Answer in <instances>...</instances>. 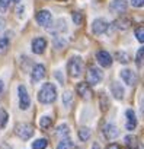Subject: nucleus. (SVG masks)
Returning <instances> with one entry per match:
<instances>
[{
    "label": "nucleus",
    "mask_w": 144,
    "mask_h": 149,
    "mask_svg": "<svg viewBox=\"0 0 144 149\" xmlns=\"http://www.w3.org/2000/svg\"><path fill=\"white\" fill-rule=\"evenodd\" d=\"M63 101H64V105L71 104V101H73V94H71L70 91H65V92L63 94Z\"/></svg>",
    "instance_id": "4be33fe9"
},
{
    "label": "nucleus",
    "mask_w": 144,
    "mask_h": 149,
    "mask_svg": "<svg viewBox=\"0 0 144 149\" xmlns=\"http://www.w3.org/2000/svg\"><path fill=\"white\" fill-rule=\"evenodd\" d=\"M106 149H119V146H118L116 143H112V145H109Z\"/></svg>",
    "instance_id": "473e14b6"
},
{
    "label": "nucleus",
    "mask_w": 144,
    "mask_h": 149,
    "mask_svg": "<svg viewBox=\"0 0 144 149\" xmlns=\"http://www.w3.org/2000/svg\"><path fill=\"white\" fill-rule=\"evenodd\" d=\"M106 28H108V24H106L105 19H95L93 24H92V31H93V34H96V35L103 34V32L106 31Z\"/></svg>",
    "instance_id": "9b49d317"
},
{
    "label": "nucleus",
    "mask_w": 144,
    "mask_h": 149,
    "mask_svg": "<svg viewBox=\"0 0 144 149\" xmlns=\"http://www.w3.org/2000/svg\"><path fill=\"white\" fill-rule=\"evenodd\" d=\"M18 92H19V107L22 110H28L29 105H31V100H29V95L26 92V88L23 85H19Z\"/></svg>",
    "instance_id": "39448f33"
},
{
    "label": "nucleus",
    "mask_w": 144,
    "mask_h": 149,
    "mask_svg": "<svg viewBox=\"0 0 144 149\" xmlns=\"http://www.w3.org/2000/svg\"><path fill=\"white\" fill-rule=\"evenodd\" d=\"M143 54H144V50L143 48H140L138 50V53H137V66L138 67H143Z\"/></svg>",
    "instance_id": "a878e982"
},
{
    "label": "nucleus",
    "mask_w": 144,
    "mask_h": 149,
    "mask_svg": "<svg viewBox=\"0 0 144 149\" xmlns=\"http://www.w3.org/2000/svg\"><path fill=\"white\" fill-rule=\"evenodd\" d=\"M8 123V113L5 110H0V129H3Z\"/></svg>",
    "instance_id": "412c9836"
},
{
    "label": "nucleus",
    "mask_w": 144,
    "mask_h": 149,
    "mask_svg": "<svg viewBox=\"0 0 144 149\" xmlns=\"http://www.w3.org/2000/svg\"><path fill=\"white\" fill-rule=\"evenodd\" d=\"M71 148H73V142L70 140V137H64L57 145V149H71Z\"/></svg>",
    "instance_id": "6ab92c4d"
},
{
    "label": "nucleus",
    "mask_w": 144,
    "mask_h": 149,
    "mask_svg": "<svg viewBox=\"0 0 144 149\" xmlns=\"http://www.w3.org/2000/svg\"><path fill=\"white\" fill-rule=\"evenodd\" d=\"M68 133H70V129L67 126H60L58 130H57V134H60V136H64V134H68Z\"/></svg>",
    "instance_id": "cd10ccee"
},
{
    "label": "nucleus",
    "mask_w": 144,
    "mask_h": 149,
    "mask_svg": "<svg viewBox=\"0 0 144 149\" xmlns=\"http://www.w3.org/2000/svg\"><path fill=\"white\" fill-rule=\"evenodd\" d=\"M96 60H98V63H99L101 66H103V67H109V66L112 64V57H111V54H109L108 51H105V50H101V51L96 53Z\"/></svg>",
    "instance_id": "1a4fd4ad"
},
{
    "label": "nucleus",
    "mask_w": 144,
    "mask_h": 149,
    "mask_svg": "<svg viewBox=\"0 0 144 149\" xmlns=\"http://www.w3.org/2000/svg\"><path fill=\"white\" fill-rule=\"evenodd\" d=\"M121 78H122V81L127 84V85H130V86H132V85H135L137 84V74H135V72H132V70H130V69H124V70H121Z\"/></svg>",
    "instance_id": "423d86ee"
},
{
    "label": "nucleus",
    "mask_w": 144,
    "mask_h": 149,
    "mask_svg": "<svg viewBox=\"0 0 144 149\" xmlns=\"http://www.w3.org/2000/svg\"><path fill=\"white\" fill-rule=\"evenodd\" d=\"M39 124H41V127H42V129H48V127L51 126V118H50V117H47V116H44V117L41 118Z\"/></svg>",
    "instance_id": "5701e85b"
},
{
    "label": "nucleus",
    "mask_w": 144,
    "mask_h": 149,
    "mask_svg": "<svg viewBox=\"0 0 144 149\" xmlns=\"http://www.w3.org/2000/svg\"><path fill=\"white\" fill-rule=\"evenodd\" d=\"M135 38H137L141 44L144 42V29H143V26H140V28L135 31Z\"/></svg>",
    "instance_id": "b1692460"
},
{
    "label": "nucleus",
    "mask_w": 144,
    "mask_h": 149,
    "mask_svg": "<svg viewBox=\"0 0 144 149\" xmlns=\"http://www.w3.org/2000/svg\"><path fill=\"white\" fill-rule=\"evenodd\" d=\"M77 92H79V95H80L83 100H89V98L92 97V92H90L89 85H88L86 82H80V84L77 85Z\"/></svg>",
    "instance_id": "4468645a"
},
{
    "label": "nucleus",
    "mask_w": 144,
    "mask_h": 149,
    "mask_svg": "<svg viewBox=\"0 0 144 149\" xmlns=\"http://www.w3.org/2000/svg\"><path fill=\"white\" fill-rule=\"evenodd\" d=\"M102 81V72L98 67H89L86 73V84L89 86H95Z\"/></svg>",
    "instance_id": "7ed1b4c3"
},
{
    "label": "nucleus",
    "mask_w": 144,
    "mask_h": 149,
    "mask_svg": "<svg viewBox=\"0 0 144 149\" xmlns=\"http://www.w3.org/2000/svg\"><path fill=\"white\" fill-rule=\"evenodd\" d=\"M37 22L41 25V26H50L51 22H52V16L48 10H39L38 15H37Z\"/></svg>",
    "instance_id": "6e6552de"
},
{
    "label": "nucleus",
    "mask_w": 144,
    "mask_h": 149,
    "mask_svg": "<svg viewBox=\"0 0 144 149\" xmlns=\"http://www.w3.org/2000/svg\"><path fill=\"white\" fill-rule=\"evenodd\" d=\"M57 98V89L52 84H45L38 92V101L41 104H51Z\"/></svg>",
    "instance_id": "f257e3e1"
},
{
    "label": "nucleus",
    "mask_w": 144,
    "mask_h": 149,
    "mask_svg": "<svg viewBox=\"0 0 144 149\" xmlns=\"http://www.w3.org/2000/svg\"><path fill=\"white\" fill-rule=\"evenodd\" d=\"M44 78H45V67H44L42 64H35L34 69H32V74H31L32 84L41 82Z\"/></svg>",
    "instance_id": "0eeeda50"
},
{
    "label": "nucleus",
    "mask_w": 144,
    "mask_h": 149,
    "mask_svg": "<svg viewBox=\"0 0 144 149\" xmlns=\"http://www.w3.org/2000/svg\"><path fill=\"white\" fill-rule=\"evenodd\" d=\"M15 132H16V134H18L21 139L28 140V139H31L32 134H34V127H32L31 124L22 123V124H18V126H16Z\"/></svg>",
    "instance_id": "20e7f679"
},
{
    "label": "nucleus",
    "mask_w": 144,
    "mask_h": 149,
    "mask_svg": "<svg viewBox=\"0 0 144 149\" xmlns=\"http://www.w3.org/2000/svg\"><path fill=\"white\" fill-rule=\"evenodd\" d=\"M22 13H23V6H22V8H18V15L21 16Z\"/></svg>",
    "instance_id": "f704fd0d"
},
{
    "label": "nucleus",
    "mask_w": 144,
    "mask_h": 149,
    "mask_svg": "<svg viewBox=\"0 0 144 149\" xmlns=\"http://www.w3.org/2000/svg\"><path fill=\"white\" fill-rule=\"evenodd\" d=\"M3 89H5V85H3V82H2V81H0V95H2Z\"/></svg>",
    "instance_id": "72a5a7b5"
},
{
    "label": "nucleus",
    "mask_w": 144,
    "mask_h": 149,
    "mask_svg": "<svg viewBox=\"0 0 144 149\" xmlns=\"http://www.w3.org/2000/svg\"><path fill=\"white\" fill-rule=\"evenodd\" d=\"M73 19H74V24H80V21H82V16H80L79 13H73Z\"/></svg>",
    "instance_id": "7c9ffc66"
},
{
    "label": "nucleus",
    "mask_w": 144,
    "mask_h": 149,
    "mask_svg": "<svg viewBox=\"0 0 144 149\" xmlns=\"http://www.w3.org/2000/svg\"><path fill=\"white\" fill-rule=\"evenodd\" d=\"M116 57H119L118 60L121 61V63H128V54H125V53H121V51H118L116 54H115Z\"/></svg>",
    "instance_id": "bb28decb"
},
{
    "label": "nucleus",
    "mask_w": 144,
    "mask_h": 149,
    "mask_svg": "<svg viewBox=\"0 0 144 149\" xmlns=\"http://www.w3.org/2000/svg\"><path fill=\"white\" fill-rule=\"evenodd\" d=\"M125 117H127V121H125V126H127V130H134L137 127V117H135V113L132 110H127L125 111Z\"/></svg>",
    "instance_id": "f8f14e48"
},
{
    "label": "nucleus",
    "mask_w": 144,
    "mask_h": 149,
    "mask_svg": "<svg viewBox=\"0 0 144 149\" xmlns=\"http://www.w3.org/2000/svg\"><path fill=\"white\" fill-rule=\"evenodd\" d=\"M103 133H105V136H106L108 139H115V137H118L119 130H118V127L114 126V124H106V126L103 127Z\"/></svg>",
    "instance_id": "2eb2a0df"
},
{
    "label": "nucleus",
    "mask_w": 144,
    "mask_h": 149,
    "mask_svg": "<svg viewBox=\"0 0 144 149\" xmlns=\"http://www.w3.org/2000/svg\"><path fill=\"white\" fill-rule=\"evenodd\" d=\"M47 145H48L47 139H38V140H34L32 148H34V149H45Z\"/></svg>",
    "instance_id": "aec40b11"
},
{
    "label": "nucleus",
    "mask_w": 144,
    "mask_h": 149,
    "mask_svg": "<svg viewBox=\"0 0 144 149\" xmlns=\"http://www.w3.org/2000/svg\"><path fill=\"white\" fill-rule=\"evenodd\" d=\"M127 2L125 0H114V2H111L109 5V10L114 12V13H124L127 10Z\"/></svg>",
    "instance_id": "9d476101"
},
{
    "label": "nucleus",
    "mask_w": 144,
    "mask_h": 149,
    "mask_svg": "<svg viewBox=\"0 0 144 149\" xmlns=\"http://www.w3.org/2000/svg\"><path fill=\"white\" fill-rule=\"evenodd\" d=\"M90 134H92V132H90L89 127H80L79 129V137H80V140H83V142L89 140Z\"/></svg>",
    "instance_id": "a211bd4d"
},
{
    "label": "nucleus",
    "mask_w": 144,
    "mask_h": 149,
    "mask_svg": "<svg viewBox=\"0 0 144 149\" xmlns=\"http://www.w3.org/2000/svg\"><path fill=\"white\" fill-rule=\"evenodd\" d=\"M111 91H112L114 98H116V100H122L124 98V88L121 86L119 82H114L111 85Z\"/></svg>",
    "instance_id": "dca6fc26"
},
{
    "label": "nucleus",
    "mask_w": 144,
    "mask_h": 149,
    "mask_svg": "<svg viewBox=\"0 0 144 149\" xmlns=\"http://www.w3.org/2000/svg\"><path fill=\"white\" fill-rule=\"evenodd\" d=\"M131 5L134 8H141L144 5V0H131Z\"/></svg>",
    "instance_id": "c756f323"
},
{
    "label": "nucleus",
    "mask_w": 144,
    "mask_h": 149,
    "mask_svg": "<svg viewBox=\"0 0 144 149\" xmlns=\"http://www.w3.org/2000/svg\"><path fill=\"white\" fill-rule=\"evenodd\" d=\"M12 2H15V3H18V2H19V0H12Z\"/></svg>",
    "instance_id": "e433bc0d"
},
{
    "label": "nucleus",
    "mask_w": 144,
    "mask_h": 149,
    "mask_svg": "<svg viewBox=\"0 0 144 149\" xmlns=\"http://www.w3.org/2000/svg\"><path fill=\"white\" fill-rule=\"evenodd\" d=\"M67 69H68V74L71 78H79L83 72V60L80 57H71Z\"/></svg>",
    "instance_id": "f03ea898"
},
{
    "label": "nucleus",
    "mask_w": 144,
    "mask_h": 149,
    "mask_svg": "<svg viewBox=\"0 0 144 149\" xmlns=\"http://www.w3.org/2000/svg\"><path fill=\"white\" fill-rule=\"evenodd\" d=\"M10 0H0V10H6Z\"/></svg>",
    "instance_id": "c85d7f7f"
},
{
    "label": "nucleus",
    "mask_w": 144,
    "mask_h": 149,
    "mask_svg": "<svg viewBox=\"0 0 144 149\" xmlns=\"http://www.w3.org/2000/svg\"><path fill=\"white\" fill-rule=\"evenodd\" d=\"M125 146L128 149H138V140L134 136H128L125 137Z\"/></svg>",
    "instance_id": "f3484780"
},
{
    "label": "nucleus",
    "mask_w": 144,
    "mask_h": 149,
    "mask_svg": "<svg viewBox=\"0 0 144 149\" xmlns=\"http://www.w3.org/2000/svg\"><path fill=\"white\" fill-rule=\"evenodd\" d=\"M5 26H6V22H5V19H3V18H0V31H2Z\"/></svg>",
    "instance_id": "2f4dec72"
},
{
    "label": "nucleus",
    "mask_w": 144,
    "mask_h": 149,
    "mask_svg": "<svg viewBox=\"0 0 144 149\" xmlns=\"http://www.w3.org/2000/svg\"><path fill=\"white\" fill-rule=\"evenodd\" d=\"M45 47H47V41L44 38H35L32 41V51L35 54H42L45 51Z\"/></svg>",
    "instance_id": "ddd939ff"
},
{
    "label": "nucleus",
    "mask_w": 144,
    "mask_h": 149,
    "mask_svg": "<svg viewBox=\"0 0 144 149\" xmlns=\"http://www.w3.org/2000/svg\"><path fill=\"white\" fill-rule=\"evenodd\" d=\"M93 149H99V146H98V145H95V146H93Z\"/></svg>",
    "instance_id": "c9c22d12"
},
{
    "label": "nucleus",
    "mask_w": 144,
    "mask_h": 149,
    "mask_svg": "<svg viewBox=\"0 0 144 149\" xmlns=\"http://www.w3.org/2000/svg\"><path fill=\"white\" fill-rule=\"evenodd\" d=\"M8 44H9V38H8V35H3L2 38H0V48L5 51L8 48Z\"/></svg>",
    "instance_id": "393cba45"
}]
</instances>
